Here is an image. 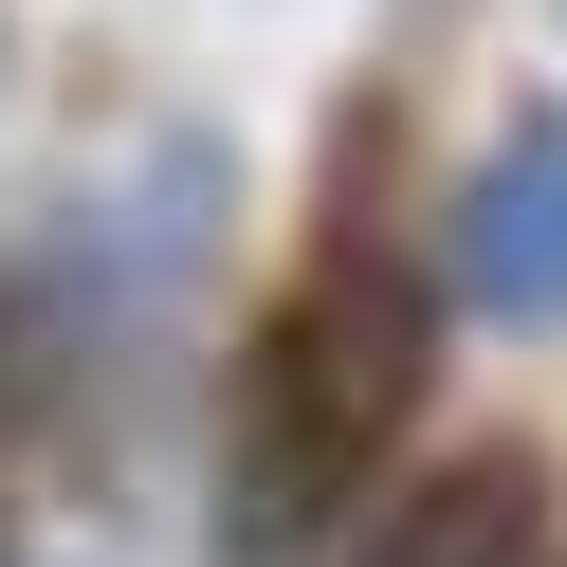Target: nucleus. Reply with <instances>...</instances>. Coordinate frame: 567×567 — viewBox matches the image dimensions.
Instances as JSON below:
<instances>
[{
    "mask_svg": "<svg viewBox=\"0 0 567 567\" xmlns=\"http://www.w3.org/2000/svg\"><path fill=\"white\" fill-rule=\"evenodd\" d=\"M330 567H549V457H530V440L440 457V476H403Z\"/></svg>",
    "mask_w": 567,
    "mask_h": 567,
    "instance_id": "7ed1b4c3",
    "label": "nucleus"
},
{
    "mask_svg": "<svg viewBox=\"0 0 567 567\" xmlns=\"http://www.w3.org/2000/svg\"><path fill=\"white\" fill-rule=\"evenodd\" d=\"M421 367H440V311L384 257V220H311V257L257 293L220 384V549L238 567H330L384 513V457L421 440Z\"/></svg>",
    "mask_w": 567,
    "mask_h": 567,
    "instance_id": "f257e3e1",
    "label": "nucleus"
},
{
    "mask_svg": "<svg viewBox=\"0 0 567 567\" xmlns=\"http://www.w3.org/2000/svg\"><path fill=\"white\" fill-rule=\"evenodd\" d=\"M457 293L513 330H567V111L494 128V165L457 184Z\"/></svg>",
    "mask_w": 567,
    "mask_h": 567,
    "instance_id": "f03ea898",
    "label": "nucleus"
}]
</instances>
